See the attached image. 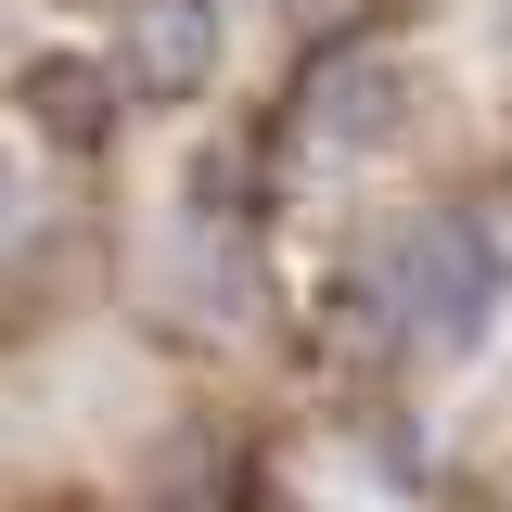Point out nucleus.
Returning a JSON list of instances; mask_svg holds the SVG:
<instances>
[{
  "mask_svg": "<svg viewBox=\"0 0 512 512\" xmlns=\"http://www.w3.org/2000/svg\"><path fill=\"white\" fill-rule=\"evenodd\" d=\"M116 77L141 103H192L218 77V0H141L128 39H116Z\"/></svg>",
  "mask_w": 512,
  "mask_h": 512,
  "instance_id": "nucleus-1",
  "label": "nucleus"
},
{
  "mask_svg": "<svg viewBox=\"0 0 512 512\" xmlns=\"http://www.w3.org/2000/svg\"><path fill=\"white\" fill-rule=\"evenodd\" d=\"M26 103H39V128H52L64 154H90L103 128H116V103H141L116 64H77V52H39L26 64Z\"/></svg>",
  "mask_w": 512,
  "mask_h": 512,
  "instance_id": "nucleus-2",
  "label": "nucleus"
}]
</instances>
